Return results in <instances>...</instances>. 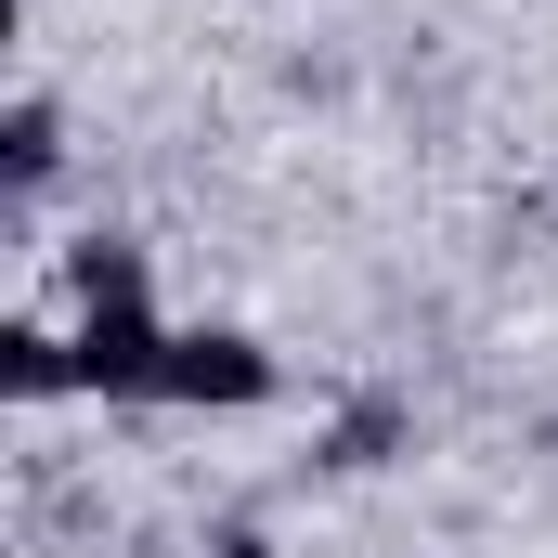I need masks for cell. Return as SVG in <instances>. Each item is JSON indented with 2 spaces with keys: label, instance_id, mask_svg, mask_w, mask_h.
<instances>
[{
  "label": "cell",
  "instance_id": "6da1fadb",
  "mask_svg": "<svg viewBox=\"0 0 558 558\" xmlns=\"http://www.w3.org/2000/svg\"><path fill=\"white\" fill-rule=\"evenodd\" d=\"M260 403H286V364L247 325H182L169 338V416H260Z\"/></svg>",
  "mask_w": 558,
  "mask_h": 558
},
{
  "label": "cell",
  "instance_id": "7a4b0ae2",
  "mask_svg": "<svg viewBox=\"0 0 558 558\" xmlns=\"http://www.w3.org/2000/svg\"><path fill=\"white\" fill-rule=\"evenodd\" d=\"M169 312H78V403H118V416H143V403H169Z\"/></svg>",
  "mask_w": 558,
  "mask_h": 558
},
{
  "label": "cell",
  "instance_id": "3957f363",
  "mask_svg": "<svg viewBox=\"0 0 558 558\" xmlns=\"http://www.w3.org/2000/svg\"><path fill=\"white\" fill-rule=\"evenodd\" d=\"M0 390L39 416V403H78V325H52V312H13L0 325Z\"/></svg>",
  "mask_w": 558,
  "mask_h": 558
},
{
  "label": "cell",
  "instance_id": "277c9868",
  "mask_svg": "<svg viewBox=\"0 0 558 558\" xmlns=\"http://www.w3.org/2000/svg\"><path fill=\"white\" fill-rule=\"evenodd\" d=\"M52 260H65V299H78V312H156V260H143V234H105V221H92V234L52 247Z\"/></svg>",
  "mask_w": 558,
  "mask_h": 558
},
{
  "label": "cell",
  "instance_id": "5b68a950",
  "mask_svg": "<svg viewBox=\"0 0 558 558\" xmlns=\"http://www.w3.org/2000/svg\"><path fill=\"white\" fill-rule=\"evenodd\" d=\"M52 169H65V105H52V92H13V105H0V182H13V221H39Z\"/></svg>",
  "mask_w": 558,
  "mask_h": 558
},
{
  "label": "cell",
  "instance_id": "8992f818",
  "mask_svg": "<svg viewBox=\"0 0 558 558\" xmlns=\"http://www.w3.org/2000/svg\"><path fill=\"white\" fill-rule=\"evenodd\" d=\"M390 403H364V416H338V441H325V468H377V454H390Z\"/></svg>",
  "mask_w": 558,
  "mask_h": 558
},
{
  "label": "cell",
  "instance_id": "52a82bcc",
  "mask_svg": "<svg viewBox=\"0 0 558 558\" xmlns=\"http://www.w3.org/2000/svg\"><path fill=\"white\" fill-rule=\"evenodd\" d=\"M195 558H286V546H274V533H260V520H221V533H208V546H195Z\"/></svg>",
  "mask_w": 558,
  "mask_h": 558
},
{
  "label": "cell",
  "instance_id": "ba28073f",
  "mask_svg": "<svg viewBox=\"0 0 558 558\" xmlns=\"http://www.w3.org/2000/svg\"><path fill=\"white\" fill-rule=\"evenodd\" d=\"M143 558H156V546H143Z\"/></svg>",
  "mask_w": 558,
  "mask_h": 558
}]
</instances>
